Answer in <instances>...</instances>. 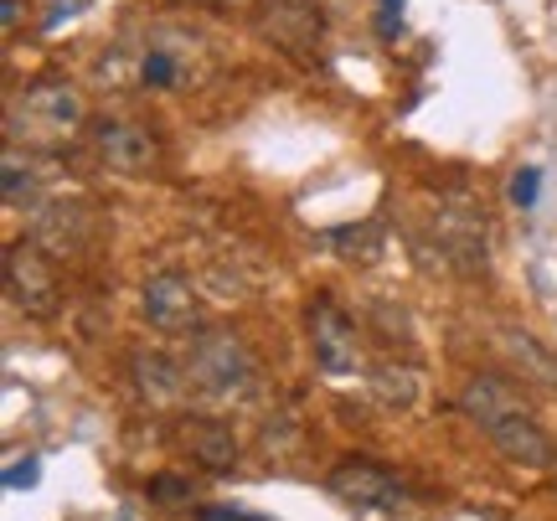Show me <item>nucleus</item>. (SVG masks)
Here are the masks:
<instances>
[{
    "mask_svg": "<svg viewBox=\"0 0 557 521\" xmlns=\"http://www.w3.org/2000/svg\"><path fill=\"white\" fill-rule=\"evenodd\" d=\"M459 408H465V413H470V419H475L480 429L496 439V449L506 455V460L532 464V470L553 464V439L537 429V419H532L527 398H521L506 377H496V372H480V377H470V387L459 393Z\"/></svg>",
    "mask_w": 557,
    "mask_h": 521,
    "instance_id": "obj_1",
    "label": "nucleus"
},
{
    "mask_svg": "<svg viewBox=\"0 0 557 521\" xmlns=\"http://www.w3.org/2000/svg\"><path fill=\"white\" fill-rule=\"evenodd\" d=\"M186 377L212 398H243L253 387V357L233 331H201L186 361Z\"/></svg>",
    "mask_w": 557,
    "mask_h": 521,
    "instance_id": "obj_2",
    "label": "nucleus"
},
{
    "mask_svg": "<svg viewBox=\"0 0 557 521\" xmlns=\"http://www.w3.org/2000/svg\"><path fill=\"white\" fill-rule=\"evenodd\" d=\"M5 289L26 315H52L58 310V274L41 259L37 243H11L5 248Z\"/></svg>",
    "mask_w": 557,
    "mask_h": 521,
    "instance_id": "obj_3",
    "label": "nucleus"
},
{
    "mask_svg": "<svg viewBox=\"0 0 557 521\" xmlns=\"http://www.w3.org/2000/svg\"><path fill=\"white\" fill-rule=\"evenodd\" d=\"M331 496H341L357 511H393L403 501V481L372 460H346L331 470Z\"/></svg>",
    "mask_w": 557,
    "mask_h": 521,
    "instance_id": "obj_4",
    "label": "nucleus"
},
{
    "mask_svg": "<svg viewBox=\"0 0 557 521\" xmlns=\"http://www.w3.org/2000/svg\"><path fill=\"white\" fill-rule=\"evenodd\" d=\"M310 342H315V361L331 372V377H351L357 372V331H351V321L341 315L331 300H320L315 310H310Z\"/></svg>",
    "mask_w": 557,
    "mask_h": 521,
    "instance_id": "obj_5",
    "label": "nucleus"
},
{
    "mask_svg": "<svg viewBox=\"0 0 557 521\" xmlns=\"http://www.w3.org/2000/svg\"><path fill=\"white\" fill-rule=\"evenodd\" d=\"M145 315H150V325H160V331H191V321H197V300H191V284L176 280V274H156V280L145 284Z\"/></svg>",
    "mask_w": 557,
    "mask_h": 521,
    "instance_id": "obj_6",
    "label": "nucleus"
},
{
    "mask_svg": "<svg viewBox=\"0 0 557 521\" xmlns=\"http://www.w3.org/2000/svg\"><path fill=\"white\" fill-rule=\"evenodd\" d=\"M181 444L191 449V460L201 470H212V475H227L233 464H238V439H233V429L222 419H186L181 423Z\"/></svg>",
    "mask_w": 557,
    "mask_h": 521,
    "instance_id": "obj_7",
    "label": "nucleus"
},
{
    "mask_svg": "<svg viewBox=\"0 0 557 521\" xmlns=\"http://www.w3.org/2000/svg\"><path fill=\"white\" fill-rule=\"evenodd\" d=\"M99 150L109 165H120V171H145V165L156 161V140L139 129V124H124V120H103L99 129Z\"/></svg>",
    "mask_w": 557,
    "mask_h": 521,
    "instance_id": "obj_8",
    "label": "nucleus"
},
{
    "mask_svg": "<svg viewBox=\"0 0 557 521\" xmlns=\"http://www.w3.org/2000/svg\"><path fill=\"white\" fill-rule=\"evenodd\" d=\"M135 372H139V382H145V393L156 402H171L181 393V377L165 367L160 357H135Z\"/></svg>",
    "mask_w": 557,
    "mask_h": 521,
    "instance_id": "obj_9",
    "label": "nucleus"
},
{
    "mask_svg": "<svg viewBox=\"0 0 557 521\" xmlns=\"http://www.w3.org/2000/svg\"><path fill=\"white\" fill-rule=\"evenodd\" d=\"M537 191H542V165H521L517 181H511V201H517L521 212H532V207H537Z\"/></svg>",
    "mask_w": 557,
    "mask_h": 521,
    "instance_id": "obj_10",
    "label": "nucleus"
},
{
    "mask_svg": "<svg viewBox=\"0 0 557 521\" xmlns=\"http://www.w3.org/2000/svg\"><path fill=\"white\" fill-rule=\"evenodd\" d=\"M139 78L150 83V88H171V78H176V62L165 58V52H150V58H145V67H139Z\"/></svg>",
    "mask_w": 557,
    "mask_h": 521,
    "instance_id": "obj_11",
    "label": "nucleus"
},
{
    "mask_svg": "<svg viewBox=\"0 0 557 521\" xmlns=\"http://www.w3.org/2000/svg\"><path fill=\"white\" fill-rule=\"evenodd\" d=\"M186 491H191L186 475H156V481H150V496H156V501H181Z\"/></svg>",
    "mask_w": 557,
    "mask_h": 521,
    "instance_id": "obj_12",
    "label": "nucleus"
},
{
    "mask_svg": "<svg viewBox=\"0 0 557 521\" xmlns=\"http://www.w3.org/2000/svg\"><path fill=\"white\" fill-rule=\"evenodd\" d=\"M398 26H403V0H382L377 5V32L393 41L398 37Z\"/></svg>",
    "mask_w": 557,
    "mask_h": 521,
    "instance_id": "obj_13",
    "label": "nucleus"
},
{
    "mask_svg": "<svg viewBox=\"0 0 557 521\" xmlns=\"http://www.w3.org/2000/svg\"><path fill=\"white\" fill-rule=\"evenodd\" d=\"M37 475H41V464H37V460L11 464V470H5V491H26V485H37Z\"/></svg>",
    "mask_w": 557,
    "mask_h": 521,
    "instance_id": "obj_14",
    "label": "nucleus"
},
{
    "mask_svg": "<svg viewBox=\"0 0 557 521\" xmlns=\"http://www.w3.org/2000/svg\"><path fill=\"white\" fill-rule=\"evenodd\" d=\"M78 5H83V0H62L58 11L47 16V32H58V26H62V21H67V16H78Z\"/></svg>",
    "mask_w": 557,
    "mask_h": 521,
    "instance_id": "obj_15",
    "label": "nucleus"
},
{
    "mask_svg": "<svg viewBox=\"0 0 557 521\" xmlns=\"http://www.w3.org/2000/svg\"><path fill=\"white\" fill-rule=\"evenodd\" d=\"M0 16H5V26H16V16H21V5H16V0H5V5H0Z\"/></svg>",
    "mask_w": 557,
    "mask_h": 521,
    "instance_id": "obj_16",
    "label": "nucleus"
}]
</instances>
